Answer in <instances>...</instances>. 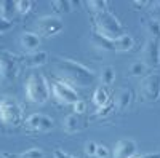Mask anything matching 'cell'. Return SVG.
Returning <instances> with one entry per match:
<instances>
[{"label": "cell", "instance_id": "4dcf8cb0", "mask_svg": "<svg viewBox=\"0 0 160 158\" xmlns=\"http://www.w3.org/2000/svg\"><path fill=\"white\" fill-rule=\"evenodd\" d=\"M74 105V113L75 115H80V113H85V110H87V104L82 101V99H78L75 104H72Z\"/></svg>", "mask_w": 160, "mask_h": 158}, {"label": "cell", "instance_id": "83f0119b", "mask_svg": "<svg viewBox=\"0 0 160 158\" xmlns=\"http://www.w3.org/2000/svg\"><path fill=\"white\" fill-rule=\"evenodd\" d=\"M13 27H15L13 21H7V19H3L2 16H0V35L7 34V32H8V31H11Z\"/></svg>", "mask_w": 160, "mask_h": 158}, {"label": "cell", "instance_id": "f1b7e54d", "mask_svg": "<svg viewBox=\"0 0 160 158\" xmlns=\"http://www.w3.org/2000/svg\"><path fill=\"white\" fill-rule=\"evenodd\" d=\"M96 149H98V144L95 141H88L85 144V153H87V156H95Z\"/></svg>", "mask_w": 160, "mask_h": 158}, {"label": "cell", "instance_id": "7402d4cb", "mask_svg": "<svg viewBox=\"0 0 160 158\" xmlns=\"http://www.w3.org/2000/svg\"><path fill=\"white\" fill-rule=\"evenodd\" d=\"M51 7L56 13H61V15H68V13L72 11V7H74V2L71 0H53L51 2Z\"/></svg>", "mask_w": 160, "mask_h": 158}, {"label": "cell", "instance_id": "5bb4252c", "mask_svg": "<svg viewBox=\"0 0 160 158\" xmlns=\"http://www.w3.org/2000/svg\"><path fill=\"white\" fill-rule=\"evenodd\" d=\"M133 101V93L130 88H120L115 93V102L114 107H117V110H125Z\"/></svg>", "mask_w": 160, "mask_h": 158}, {"label": "cell", "instance_id": "ffe728a7", "mask_svg": "<svg viewBox=\"0 0 160 158\" xmlns=\"http://www.w3.org/2000/svg\"><path fill=\"white\" fill-rule=\"evenodd\" d=\"M16 13V8H15V2H10V0H2L0 2V16L7 21H11L13 16Z\"/></svg>", "mask_w": 160, "mask_h": 158}, {"label": "cell", "instance_id": "d4e9b609", "mask_svg": "<svg viewBox=\"0 0 160 158\" xmlns=\"http://www.w3.org/2000/svg\"><path fill=\"white\" fill-rule=\"evenodd\" d=\"M19 155L24 156V158H45V153H43V150L40 147H32V149L26 150V152H22Z\"/></svg>", "mask_w": 160, "mask_h": 158}, {"label": "cell", "instance_id": "9a60e30c", "mask_svg": "<svg viewBox=\"0 0 160 158\" xmlns=\"http://www.w3.org/2000/svg\"><path fill=\"white\" fill-rule=\"evenodd\" d=\"M133 46H135V38L128 34H125V35L114 40V51H118V53L130 51V50H133Z\"/></svg>", "mask_w": 160, "mask_h": 158}, {"label": "cell", "instance_id": "8d00e7d4", "mask_svg": "<svg viewBox=\"0 0 160 158\" xmlns=\"http://www.w3.org/2000/svg\"><path fill=\"white\" fill-rule=\"evenodd\" d=\"M0 158H7V155H3V153H0Z\"/></svg>", "mask_w": 160, "mask_h": 158}, {"label": "cell", "instance_id": "5b68a950", "mask_svg": "<svg viewBox=\"0 0 160 158\" xmlns=\"http://www.w3.org/2000/svg\"><path fill=\"white\" fill-rule=\"evenodd\" d=\"M21 56L11 51H0V74L8 80H13L19 75Z\"/></svg>", "mask_w": 160, "mask_h": 158}, {"label": "cell", "instance_id": "3957f363", "mask_svg": "<svg viewBox=\"0 0 160 158\" xmlns=\"http://www.w3.org/2000/svg\"><path fill=\"white\" fill-rule=\"evenodd\" d=\"M26 98L34 104H45L50 99V83L42 74H31L26 82Z\"/></svg>", "mask_w": 160, "mask_h": 158}, {"label": "cell", "instance_id": "8fae6325", "mask_svg": "<svg viewBox=\"0 0 160 158\" xmlns=\"http://www.w3.org/2000/svg\"><path fill=\"white\" fill-rule=\"evenodd\" d=\"M136 153V142L131 139H120L114 146V158H131Z\"/></svg>", "mask_w": 160, "mask_h": 158}, {"label": "cell", "instance_id": "e0dca14e", "mask_svg": "<svg viewBox=\"0 0 160 158\" xmlns=\"http://www.w3.org/2000/svg\"><path fill=\"white\" fill-rule=\"evenodd\" d=\"M99 80H101V85L106 88V86H111L114 82H115V69L112 65H104L101 69V74H99Z\"/></svg>", "mask_w": 160, "mask_h": 158}, {"label": "cell", "instance_id": "f35d334b", "mask_svg": "<svg viewBox=\"0 0 160 158\" xmlns=\"http://www.w3.org/2000/svg\"><path fill=\"white\" fill-rule=\"evenodd\" d=\"M131 158H135V156H131Z\"/></svg>", "mask_w": 160, "mask_h": 158}, {"label": "cell", "instance_id": "603a6c76", "mask_svg": "<svg viewBox=\"0 0 160 158\" xmlns=\"http://www.w3.org/2000/svg\"><path fill=\"white\" fill-rule=\"evenodd\" d=\"M32 2L31 0H16L15 2V8H16V13L19 15H28V13L32 10Z\"/></svg>", "mask_w": 160, "mask_h": 158}, {"label": "cell", "instance_id": "7c38bea8", "mask_svg": "<svg viewBox=\"0 0 160 158\" xmlns=\"http://www.w3.org/2000/svg\"><path fill=\"white\" fill-rule=\"evenodd\" d=\"M48 62V53L47 51H34V53H28L26 56H21V65H26V67H42Z\"/></svg>", "mask_w": 160, "mask_h": 158}, {"label": "cell", "instance_id": "ba28073f", "mask_svg": "<svg viewBox=\"0 0 160 158\" xmlns=\"http://www.w3.org/2000/svg\"><path fill=\"white\" fill-rule=\"evenodd\" d=\"M51 93H53V96H55L56 101H59L62 104H75L80 98L77 91L62 80H58V82L51 83Z\"/></svg>", "mask_w": 160, "mask_h": 158}, {"label": "cell", "instance_id": "cb8c5ba5", "mask_svg": "<svg viewBox=\"0 0 160 158\" xmlns=\"http://www.w3.org/2000/svg\"><path fill=\"white\" fill-rule=\"evenodd\" d=\"M108 2L106 0H91L87 2V7H90V10H93L95 13H101V11H108Z\"/></svg>", "mask_w": 160, "mask_h": 158}, {"label": "cell", "instance_id": "2e32d148", "mask_svg": "<svg viewBox=\"0 0 160 158\" xmlns=\"http://www.w3.org/2000/svg\"><path fill=\"white\" fill-rule=\"evenodd\" d=\"M90 43L95 48L101 50V51H114V40L104 38V37H101V35H98L95 32H93V35L90 38Z\"/></svg>", "mask_w": 160, "mask_h": 158}, {"label": "cell", "instance_id": "7a4b0ae2", "mask_svg": "<svg viewBox=\"0 0 160 158\" xmlns=\"http://www.w3.org/2000/svg\"><path fill=\"white\" fill-rule=\"evenodd\" d=\"M91 24H93L95 34H98L104 38H109V40H115V38L125 35V29H123L122 22L109 10L95 13L91 16Z\"/></svg>", "mask_w": 160, "mask_h": 158}, {"label": "cell", "instance_id": "9c48e42d", "mask_svg": "<svg viewBox=\"0 0 160 158\" xmlns=\"http://www.w3.org/2000/svg\"><path fill=\"white\" fill-rule=\"evenodd\" d=\"M142 62L149 69H155L160 65V43L157 38L149 37L142 48Z\"/></svg>", "mask_w": 160, "mask_h": 158}, {"label": "cell", "instance_id": "74e56055", "mask_svg": "<svg viewBox=\"0 0 160 158\" xmlns=\"http://www.w3.org/2000/svg\"><path fill=\"white\" fill-rule=\"evenodd\" d=\"M69 158H78V156H75V155H69Z\"/></svg>", "mask_w": 160, "mask_h": 158}, {"label": "cell", "instance_id": "836d02e7", "mask_svg": "<svg viewBox=\"0 0 160 158\" xmlns=\"http://www.w3.org/2000/svg\"><path fill=\"white\" fill-rule=\"evenodd\" d=\"M138 158H160V152H155V153H144Z\"/></svg>", "mask_w": 160, "mask_h": 158}, {"label": "cell", "instance_id": "44dd1931", "mask_svg": "<svg viewBox=\"0 0 160 158\" xmlns=\"http://www.w3.org/2000/svg\"><path fill=\"white\" fill-rule=\"evenodd\" d=\"M62 128L66 133H77L78 128H80V122H78V117L75 113H71L68 115L62 120Z\"/></svg>", "mask_w": 160, "mask_h": 158}, {"label": "cell", "instance_id": "277c9868", "mask_svg": "<svg viewBox=\"0 0 160 158\" xmlns=\"http://www.w3.org/2000/svg\"><path fill=\"white\" fill-rule=\"evenodd\" d=\"M22 118V110L15 99L5 96L0 99V120L5 125H19Z\"/></svg>", "mask_w": 160, "mask_h": 158}, {"label": "cell", "instance_id": "f546056e", "mask_svg": "<svg viewBox=\"0 0 160 158\" xmlns=\"http://www.w3.org/2000/svg\"><path fill=\"white\" fill-rule=\"evenodd\" d=\"M96 158H109V149L104 146V144H98V149L95 153Z\"/></svg>", "mask_w": 160, "mask_h": 158}, {"label": "cell", "instance_id": "d6986e66", "mask_svg": "<svg viewBox=\"0 0 160 158\" xmlns=\"http://www.w3.org/2000/svg\"><path fill=\"white\" fill-rule=\"evenodd\" d=\"M148 70L149 67L146 65L142 61H135L131 65H130V69H128V75L130 77H138V78H144L146 75H148Z\"/></svg>", "mask_w": 160, "mask_h": 158}, {"label": "cell", "instance_id": "ac0fdd59", "mask_svg": "<svg viewBox=\"0 0 160 158\" xmlns=\"http://www.w3.org/2000/svg\"><path fill=\"white\" fill-rule=\"evenodd\" d=\"M111 99H109V94H108V89H106L104 86H98L95 89V94H93V102H95V105H96L98 109H101Z\"/></svg>", "mask_w": 160, "mask_h": 158}, {"label": "cell", "instance_id": "8992f818", "mask_svg": "<svg viewBox=\"0 0 160 158\" xmlns=\"http://www.w3.org/2000/svg\"><path fill=\"white\" fill-rule=\"evenodd\" d=\"M139 89L146 102L160 101V74H148L141 80Z\"/></svg>", "mask_w": 160, "mask_h": 158}, {"label": "cell", "instance_id": "4316f807", "mask_svg": "<svg viewBox=\"0 0 160 158\" xmlns=\"http://www.w3.org/2000/svg\"><path fill=\"white\" fill-rule=\"evenodd\" d=\"M112 110H114V102H112V101H109L108 104L104 105V107H101V109H98V110H96L95 117H106V115H109Z\"/></svg>", "mask_w": 160, "mask_h": 158}, {"label": "cell", "instance_id": "52a82bcc", "mask_svg": "<svg viewBox=\"0 0 160 158\" xmlns=\"http://www.w3.org/2000/svg\"><path fill=\"white\" fill-rule=\"evenodd\" d=\"M35 29L38 32V37H55L62 32L64 24L56 16H42L35 22Z\"/></svg>", "mask_w": 160, "mask_h": 158}, {"label": "cell", "instance_id": "6da1fadb", "mask_svg": "<svg viewBox=\"0 0 160 158\" xmlns=\"http://www.w3.org/2000/svg\"><path fill=\"white\" fill-rule=\"evenodd\" d=\"M55 67L61 80L68 85H78V86H88L95 82V72L88 69L87 65L80 64L72 59H56Z\"/></svg>", "mask_w": 160, "mask_h": 158}, {"label": "cell", "instance_id": "e575fe53", "mask_svg": "<svg viewBox=\"0 0 160 158\" xmlns=\"http://www.w3.org/2000/svg\"><path fill=\"white\" fill-rule=\"evenodd\" d=\"M151 2H146V0H141V2H139V0H135V2H133V5H135V7H139V8H142V7H148Z\"/></svg>", "mask_w": 160, "mask_h": 158}, {"label": "cell", "instance_id": "484cf974", "mask_svg": "<svg viewBox=\"0 0 160 158\" xmlns=\"http://www.w3.org/2000/svg\"><path fill=\"white\" fill-rule=\"evenodd\" d=\"M148 32L151 34L152 38H160V22L158 21H149L148 22Z\"/></svg>", "mask_w": 160, "mask_h": 158}, {"label": "cell", "instance_id": "30bf717a", "mask_svg": "<svg viewBox=\"0 0 160 158\" xmlns=\"http://www.w3.org/2000/svg\"><path fill=\"white\" fill-rule=\"evenodd\" d=\"M26 126L34 129V131L47 133V131H51L55 128V122H53L51 117H48L45 113H32L31 117H28V120H26Z\"/></svg>", "mask_w": 160, "mask_h": 158}, {"label": "cell", "instance_id": "d590c367", "mask_svg": "<svg viewBox=\"0 0 160 158\" xmlns=\"http://www.w3.org/2000/svg\"><path fill=\"white\" fill-rule=\"evenodd\" d=\"M7 158H24L21 155H7Z\"/></svg>", "mask_w": 160, "mask_h": 158}, {"label": "cell", "instance_id": "d6a6232c", "mask_svg": "<svg viewBox=\"0 0 160 158\" xmlns=\"http://www.w3.org/2000/svg\"><path fill=\"white\" fill-rule=\"evenodd\" d=\"M53 158H69V155L64 153V152L59 150V149H56L55 152H53Z\"/></svg>", "mask_w": 160, "mask_h": 158}, {"label": "cell", "instance_id": "4fadbf2b", "mask_svg": "<svg viewBox=\"0 0 160 158\" xmlns=\"http://www.w3.org/2000/svg\"><path fill=\"white\" fill-rule=\"evenodd\" d=\"M40 37L34 32H22L21 37H19V45L21 48L26 51V53H34L38 50L40 46Z\"/></svg>", "mask_w": 160, "mask_h": 158}, {"label": "cell", "instance_id": "1f68e13d", "mask_svg": "<svg viewBox=\"0 0 160 158\" xmlns=\"http://www.w3.org/2000/svg\"><path fill=\"white\" fill-rule=\"evenodd\" d=\"M152 8H151V11H152V15H160V0H157V2H152V3H149Z\"/></svg>", "mask_w": 160, "mask_h": 158}]
</instances>
